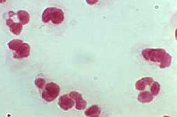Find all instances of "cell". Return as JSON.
Listing matches in <instances>:
<instances>
[{
  "label": "cell",
  "instance_id": "1",
  "mask_svg": "<svg viewBox=\"0 0 177 117\" xmlns=\"http://www.w3.org/2000/svg\"><path fill=\"white\" fill-rule=\"evenodd\" d=\"M142 55L145 60L157 63L161 69L169 67L172 62L171 55L163 48H145Z\"/></svg>",
  "mask_w": 177,
  "mask_h": 117
},
{
  "label": "cell",
  "instance_id": "2",
  "mask_svg": "<svg viewBox=\"0 0 177 117\" xmlns=\"http://www.w3.org/2000/svg\"><path fill=\"white\" fill-rule=\"evenodd\" d=\"M65 19V14L61 9L48 7L42 13V21L46 24L51 21L53 24H60Z\"/></svg>",
  "mask_w": 177,
  "mask_h": 117
},
{
  "label": "cell",
  "instance_id": "3",
  "mask_svg": "<svg viewBox=\"0 0 177 117\" xmlns=\"http://www.w3.org/2000/svg\"><path fill=\"white\" fill-rule=\"evenodd\" d=\"M42 93V98L47 102H53L59 96L60 87L55 82H49L46 85Z\"/></svg>",
  "mask_w": 177,
  "mask_h": 117
},
{
  "label": "cell",
  "instance_id": "4",
  "mask_svg": "<svg viewBox=\"0 0 177 117\" xmlns=\"http://www.w3.org/2000/svg\"><path fill=\"white\" fill-rule=\"evenodd\" d=\"M69 96L75 101V107L76 109L79 110V111L85 109V108L87 107V103L86 100L83 99L82 94H80L78 92L72 91L69 94Z\"/></svg>",
  "mask_w": 177,
  "mask_h": 117
},
{
  "label": "cell",
  "instance_id": "5",
  "mask_svg": "<svg viewBox=\"0 0 177 117\" xmlns=\"http://www.w3.org/2000/svg\"><path fill=\"white\" fill-rule=\"evenodd\" d=\"M58 105L64 111H68L75 106V101L68 94H63L59 98Z\"/></svg>",
  "mask_w": 177,
  "mask_h": 117
},
{
  "label": "cell",
  "instance_id": "6",
  "mask_svg": "<svg viewBox=\"0 0 177 117\" xmlns=\"http://www.w3.org/2000/svg\"><path fill=\"white\" fill-rule=\"evenodd\" d=\"M31 47L29 44L26 43H23L14 53V57L17 59H23L28 58L30 55Z\"/></svg>",
  "mask_w": 177,
  "mask_h": 117
},
{
  "label": "cell",
  "instance_id": "7",
  "mask_svg": "<svg viewBox=\"0 0 177 117\" xmlns=\"http://www.w3.org/2000/svg\"><path fill=\"white\" fill-rule=\"evenodd\" d=\"M6 24L9 27V30L15 36H19L21 34L22 30H23V25L20 23H15L12 19H7L6 21Z\"/></svg>",
  "mask_w": 177,
  "mask_h": 117
},
{
  "label": "cell",
  "instance_id": "8",
  "mask_svg": "<svg viewBox=\"0 0 177 117\" xmlns=\"http://www.w3.org/2000/svg\"><path fill=\"white\" fill-rule=\"evenodd\" d=\"M154 82V80L152 77H145L138 80L135 82V89L138 91L145 90L147 86L151 85Z\"/></svg>",
  "mask_w": 177,
  "mask_h": 117
},
{
  "label": "cell",
  "instance_id": "9",
  "mask_svg": "<svg viewBox=\"0 0 177 117\" xmlns=\"http://www.w3.org/2000/svg\"><path fill=\"white\" fill-rule=\"evenodd\" d=\"M101 112V108L98 105L94 104L85 110L84 115L88 117H98L100 116Z\"/></svg>",
  "mask_w": 177,
  "mask_h": 117
},
{
  "label": "cell",
  "instance_id": "10",
  "mask_svg": "<svg viewBox=\"0 0 177 117\" xmlns=\"http://www.w3.org/2000/svg\"><path fill=\"white\" fill-rule=\"evenodd\" d=\"M154 99V96L149 91H141L138 96V100L140 103H149L151 102Z\"/></svg>",
  "mask_w": 177,
  "mask_h": 117
},
{
  "label": "cell",
  "instance_id": "11",
  "mask_svg": "<svg viewBox=\"0 0 177 117\" xmlns=\"http://www.w3.org/2000/svg\"><path fill=\"white\" fill-rule=\"evenodd\" d=\"M18 19L22 25H26L30 21V14L24 10H19L17 13Z\"/></svg>",
  "mask_w": 177,
  "mask_h": 117
},
{
  "label": "cell",
  "instance_id": "12",
  "mask_svg": "<svg viewBox=\"0 0 177 117\" xmlns=\"http://www.w3.org/2000/svg\"><path fill=\"white\" fill-rule=\"evenodd\" d=\"M23 40L21 39H13L8 43V48L12 51H17L20 46L23 43Z\"/></svg>",
  "mask_w": 177,
  "mask_h": 117
},
{
  "label": "cell",
  "instance_id": "13",
  "mask_svg": "<svg viewBox=\"0 0 177 117\" xmlns=\"http://www.w3.org/2000/svg\"><path fill=\"white\" fill-rule=\"evenodd\" d=\"M160 92V83L157 82H153V83L151 85V87H150V92L153 96L158 95Z\"/></svg>",
  "mask_w": 177,
  "mask_h": 117
},
{
  "label": "cell",
  "instance_id": "14",
  "mask_svg": "<svg viewBox=\"0 0 177 117\" xmlns=\"http://www.w3.org/2000/svg\"><path fill=\"white\" fill-rule=\"evenodd\" d=\"M35 85L38 88L42 89V88H44L46 85V80H45L43 78H41V77L37 78V79H35Z\"/></svg>",
  "mask_w": 177,
  "mask_h": 117
},
{
  "label": "cell",
  "instance_id": "15",
  "mask_svg": "<svg viewBox=\"0 0 177 117\" xmlns=\"http://www.w3.org/2000/svg\"><path fill=\"white\" fill-rule=\"evenodd\" d=\"M98 0H86V2L89 5H94V4H96Z\"/></svg>",
  "mask_w": 177,
  "mask_h": 117
},
{
  "label": "cell",
  "instance_id": "16",
  "mask_svg": "<svg viewBox=\"0 0 177 117\" xmlns=\"http://www.w3.org/2000/svg\"><path fill=\"white\" fill-rule=\"evenodd\" d=\"M6 2V0H0V4H4Z\"/></svg>",
  "mask_w": 177,
  "mask_h": 117
}]
</instances>
